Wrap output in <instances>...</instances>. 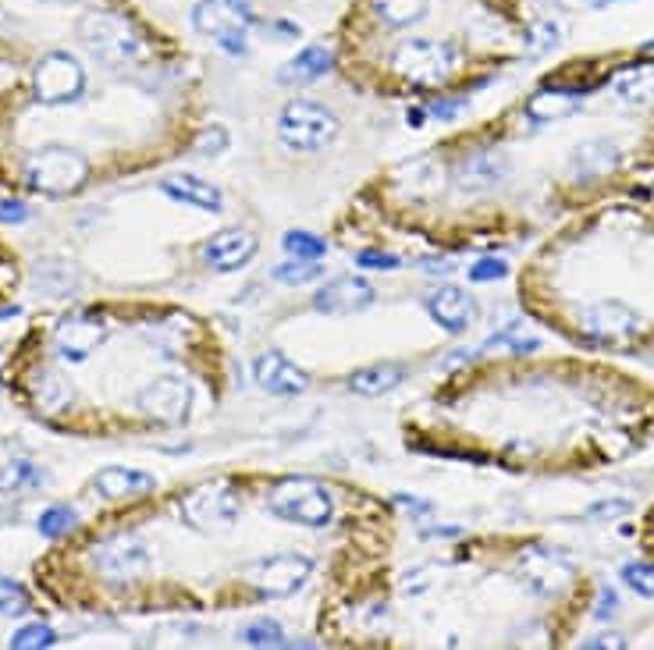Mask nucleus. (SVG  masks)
<instances>
[{"mask_svg": "<svg viewBox=\"0 0 654 650\" xmlns=\"http://www.w3.org/2000/svg\"><path fill=\"white\" fill-rule=\"evenodd\" d=\"M277 132L292 146V150H320L338 132V118L324 104L314 100H292L282 118H277Z\"/></svg>", "mask_w": 654, "mask_h": 650, "instance_id": "obj_4", "label": "nucleus"}, {"mask_svg": "<svg viewBox=\"0 0 654 650\" xmlns=\"http://www.w3.org/2000/svg\"><path fill=\"white\" fill-rule=\"evenodd\" d=\"M505 274V264L502 259H481V264L470 267V281H495Z\"/></svg>", "mask_w": 654, "mask_h": 650, "instance_id": "obj_24", "label": "nucleus"}, {"mask_svg": "<svg viewBox=\"0 0 654 650\" xmlns=\"http://www.w3.org/2000/svg\"><path fill=\"white\" fill-rule=\"evenodd\" d=\"M402 377H405V370L399 363H378V366H367V370L352 373V392H359V395H384Z\"/></svg>", "mask_w": 654, "mask_h": 650, "instance_id": "obj_15", "label": "nucleus"}, {"mask_svg": "<svg viewBox=\"0 0 654 650\" xmlns=\"http://www.w3.org/2000/svg\"><path fill=\"white\" fill-rule=\"evenodd\" d=\"M473 405V459L516 473H591L630 459L654 437V387L587 355L487 366Z\"/></svg>", "mask_w": 654, "mask_h": 650, "instance_id": "obj_2", "label": "nucleus"}, {"mask_svg": "<svg viewBox=\"0 0 654 650\" xmlns=\"http://www.w3.org/2000/svg\"><path fill=\"white\" fill-rule=\"evenodd\" d=\"M29 611V594L22 583L0 576V615H25Z\"/></svg>", "mask_w": 654, "mask_h": 650, "instance_id": "obj_20", "label": "nucleus"}, {"mask_svg": "<svg viewBox=\"0 0 654 650\" xmlns=\"http://www.w3.org/2000/svg\"><path fill=\"white\" fill-rule=\"evenodd\" d=\"M43 480V469H36L32 462L19 459L11 462L4 473H0V491H19V487H29V483H40Z\"/></svg>", "mask_w": 654, "mask_h": 650, "instance_id": "obj_17", "label": "nucleus"}, {"mask_svg": "<svg viewBox=\"0 0 654 650\" xmlns=\"http://www.w3.org/2000/svg\"><path fill=\"white\" fill-rule=\"evenodd\" d=\"M405 118H409V125H423V110H409Z\"/></svg>", "mask_w": 654, "mask_h": 650, "instance_id": "obj_27", "label": "nucleus"}, {"mask_svg": "<svg viewBox=\"0 0 654 650\" xmlns=\"http://www.w3.org/2000/svg\"><path fill=\"white\" fill-rule=\"evenodd\" d=\"M370 299H373V288L363 278H356V274L352 278H338L317 291V306L327 313H349L356 306H367Z\"/></svg>", "mask_w": 654, "mask_h": 650, "instance_id": "obj_13", "label": "nucleus"}, {"mask_svg": "<svg viewBox=\"0 0 654 650\" xmlns=\"http://www.w3.org/2000/svg\"><path fill=\"white\" fill-rule=\"evenodd\" d=\"M157 480L150 473H139V469H122V466H110L101 469V473L93 477V491L107 498V501H125V498H139L146 491H154Z\"/></svg>", "mask_w": 654, "mask_h": 650, "instance_id": "obj_11", "label": "nucleus"}, {"mask_svg": "<svg viewBox=\"0 0 654 650\" xmlns=\"http://www.w3.org/2000/svg\"><path fill=\"white\" fill-rule=\"evenodd\" d=\"M636 541H641L647 562L654 565V505L644 512V519H641V533H636Z\"/></svg>", "mask_w": 654, "mask_h": 650, "instance_id": "obj_25", "label": "nucleus"}, {"mask_svg": "<svg viewBox=\"0 0 654 650\" xmlns=\"http://www.w3.org/2000/svg\"><path fill=\"white\" fill-rule=\"evenodd\" d=\"M327 68H331V54L324 51V46H306L288 64V78H320Z\"/></svg>", "mask_w": 654, "mask_h": 650, "instance_id": "obj_16", "label": "nucleus"}, {"mask_svg": "<svg viewBox=\"0 0 654 650\" xmlns=\"http://www.w3.org/2000/svg\"><path fill=\"white\" fill-rule=\"evenodd\" d=\"M54 643H57L54 629L43 626V622L25 626V629H19V632L11 637V647H19V650H40V647H54Z\"/></svg>", "mask_w": 654, "mask_h": 650, "instance_id": "obj_22", "label": "nucleus"}, {"mask_svg": "<svg viewBox=\"0 0 654 650\" xmlns=\"http://www.w3.org/2000/svg\"><path fill=\"white\" fill-rule=\"evenodd\" d=\"M104 320H96V317H89V313H82V317H75V320H68L61 328V334H57V349L68 355V360H86V352L93 349V345H101L104 341Z\"/></svg>", "mask_w": 654, "mask_h": 650, "instance_id": "obj_12", "label": "nucleus"}, {"mask_svg": "<svg viewBox=\"0 0 654 650\" xmlns=\"http://www.w3.org/2000/svg\"><path fill=\"white\" fill-rule=\"evenodd\" d=\"M192 22L207 36H214L228 54H242L245 51V29L253 25V14L245 0H203L196 8Z\"/></svg>", "mask_w": 654, "mask_h": 650, "instance_id": "obj_6", "label": "nucleus"}, {"mask_svg": "<svg viewBox=\"0 0 654 650\" xmlns=\"http://www.w3.org/2000/svg\"><path fill=\"white\" fill-rule=\"evenodd\" d=\"M253 373H256V381L267 387V392L274 395H299L309 387V377L306 373L288 360V355L282 352H264V355H256V363H253Z\"/></svg>", "mask_w": 654, "mask_h": 650, "instance_id": "obj_9", "label": "nucleus"}, {"mask_svg": "<svg viewBox=\"0 0 654 650\" xmlns=\"http://www.w3.org/2000/svg\"><path fill=\"white\" fill-rule=\"evenodd\" d=\"M164 196H171L178 203H189V206H200V210H221V192L218 185L203 182V178L196 174H182V178H164L160 182Z\"/></svg>", "mask_w": 654, "mask_h": 650, "instance_id": "obj_14", "label": "nucleus"}, {"mask_svg": "<svg viewBox=\"0 0 654 650\" xmlns=\"http://www.w3.org/2000/svg\"><path fill=\"white\" fill-rule=\"evenodd\" d=\"M242 640L253 643V647H277V643H285V632L271 619H256V622H250L242 629Z\"/></svg>", "mask_w": 654, "mask_h": 650, "instance_id": "obj_19", "label": "nucleus"}, {"mask_svg": "<svg viewBox=\"0 0 654 650\" xmlns=\"http://www.w3.org/2000/svg\"><path fill=\"white\" fill-rule=\"evenodd\" d=\"M75 526V512L68 505H51L40 515V533L43 537H61V533H68Z\"/></svg>", "mask_w": 654, "mask_h": 650, "instance_id": "obj_21", "label": "nucleus"}, {"mask_svg": "<svg viewBox=\"0 0 654 650\" xmlns=\"http://www.w3.org/2000/svg\"><path fill=\"white\" fill-rule=\"evenodd\" d=\"M253 256H256V238L250 232H242V227H224V232H218L207 242V264L221 274L245 267Z\"/></svg>", "mask_w": 654, "mask_h": 650, "instance_id": "obj_8", "label": "nucleus"}, {"mask_svg": "<svg viewBox=\"0 0 654 650\" xmlns=\"http://www.w3.org/2000/svg\"><path fill=\"white\" fill-rule=\"evenodd\" d=\"M523 310L601 355H654V203L572 214L519 274Z\"/></svg>", "mask_w": 654, "mask_h": 650, "instance_id": "obj_3", "label": "nucleus"}, {"mask_svg": "<svg viewBox=\"0 0 654 650\" xmlns=\"http://www.w3.org/2000/svg\"><path fill=\"white\" fill-rule=\"evenodd\" d=\"M356 264L359 267H399V259L388 256V253H359Z\"/></svg>", "mask_w": 654, "mask_h": 650, "instance_id": "obj_26", "label": "nucleus"}, {"mask_svg": "<svg viewBox=\"0 0 654 650\" xmlns=\"http://www.w3.org/2000/svg\"><path fill=\"white\" fill-rule=\"evenodd\" d=\"M32 89L43 104H72L86 89V72L68 51H46L32 68Z\"/></svg>", "mask_w": 654, "mask_h": 650, "instance_id": "obj_5", "label": "nucleus"}, {"mask_svg": "<svg viewBox=\"0 0 654 650\" xmlns=\"http://www.w3.org/2000/svg\"><path fill=\"white\" fill-rule=\"evenodd\" d=\"M285 249H288V256H296L303 264V259H320L327 246L314 232H288L285 235Z\"/></svg>", "mask_w": 654, "mask_h": 650, "instance_id": "obj_18", "label": "nucleus"}, {"mask_svg": "<svg viewBox=\"0 0 654 650\" xmlns=\"http://www.w3.org/2000/svg\"><path fill=\"white\" fill-rule=\"evenodd\" d=\"M431 317H434L445 331L460 334V331L470 328L473 317H477V302H473V296H466L463 288L445 285V288H441L437 296L431 299Z\"/></svg>", "mask_w": 654, "mask_h": 650, "instance_id": "obj_10", "label": "nucleus"}, {"mask_svg": "<svg viewBox=\"0 0 654 650\" xmlns=\"http://www.w3.org/2000/svg\"><path fill=\"white\" fill-rule=\"evenodd\" d=\"M320 274H324V270H320L317 264H309V267H277L274 278L285 281V285H306V281H317Z\"/></svg>", "mask_w": 654, "mask_h": 650, "instance_id": "obj_23", "label": "nucleus"}, {"mask_svg": "<svg viewBox=\"0 0 654 650\" xmlns=\"http://www.w3.org/2000/svg\"><path fill=\"white\" fill-rule=\"evenodd\" d=\"M487 232L516 238L654 174V43L569 57L460 157Z\"/></svg>", "mask_w": 654, "mask_h": 650, "instance_id": "obj_1", "label": "nucleus"}, {"mask_svg": "<svg viewBox=\"0 0 654 650\" xmlns=\"http://www.w3.org/2000/svg\"><path fill=\"white\" fill-rule=\"evenodd\" d=\"M82 178H86V160L72 150H46L29 164V185L36 192H51V196L78 189Z\"/></svg>", "mask_w": 654, "mask_h": 650, "instance_id": "obj_7", "label": "nucleus"}]
</instances>
